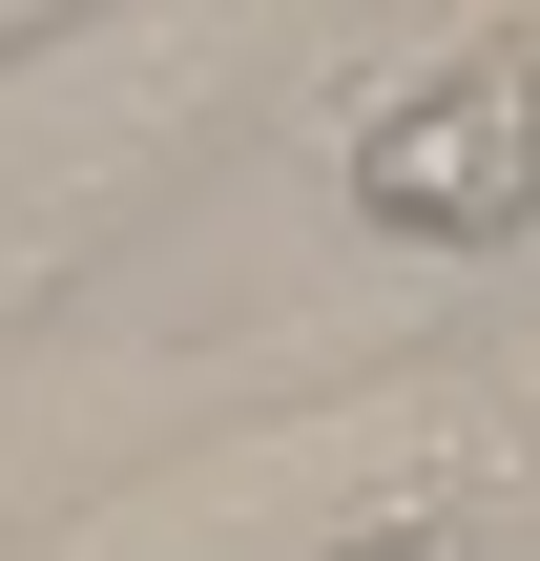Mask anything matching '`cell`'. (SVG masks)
Segmentation results:
<instances>
[{
    "mask_svg": "<svg viewBox=\"0 0 540 561\" xmlns=\"http://www.w3.org/2000/svg\"><path fill=\"white\" fill-rule=\"evenodd\" d=\"M499 520H540V437L499 416V375H354L62 500L21 561H458Z\"/></svg>",
    "mask_w": 540,
    "mask_h": 561,
    "instance_id": "obj_1",
    "label": "cell"
},
{
    "mask_svg": "<svg viewBox=\"0 0 540 561\" xmlns=\"http://www.w3.org/2000/svg\"><path fill=\"white\" fill-rule=\"evenodd\" d=\"M354 208L416 250H520L540 229V21H437L375 125H354Z\"/></svg>",
    "mask_w": 540,
    "mask_h": 561,
    "instance_id": "obj_2",
    "label": "cell"
}]
</instances>
